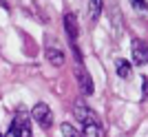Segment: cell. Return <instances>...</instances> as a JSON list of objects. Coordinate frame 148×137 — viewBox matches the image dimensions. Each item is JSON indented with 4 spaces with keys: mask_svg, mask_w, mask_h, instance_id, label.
Instances as JSON below:
<instances>
[{
    "mask_svg": "<svg viewBox=\"0 0 148 137\" xmlns=\"http://www.w3.org/2000/svg\"><path fill=\"white\" fill-rule=\"evenodd\" d=\"M31 117H33V122H36L40 128H44V131H49L51 126H53V113H51V108L44 102H38L33 108H31Z\"/></svg>",
    "mask_w": 148,
    "mask_h": 137,
    "instance_id": "6da1fadb",
    "label": "cell"
},
{
    "mask_svg": "<svg viewBox=\"0 0 148 137\" xmlns=\"http://www.w3.org/2000/svg\"><path fill=\"white\" fill-rule=\"evenodd\" d=\"M47 60H49L53 66H62V64H64V53H62L58 47H47Z\"/></svg>",
    "mask_w": 148,
    "mask_h": 137,
    "instance_id": "52a82bcc",
    "label": "cell"
},
{
    "mask_svg": "<svg viewBox=\"0 0 148 137\" xmlns=\"http://www.w3.org/2000/svg\"><path fill=\"white\" fill-rule=\"evenodd\" d=\"M130 5H133V9H135L137 13H148L146 0H130Z\"/></svg>",
    "mask_w": 148,
    "mask_h": 137,
    "instance_id": "7c38bea8",
    "label": "cell"
},
{
    "mask_svg": "<svg viewBox=\"0 0 148 137\" xmlns=\"http://www.w3.org/2000/svg\"><path fill=\"white\" fill-rule=\"evenodd\" d=\"M60 131H62V137H82L80 133L75 131V126L69 124V122H64V124L60 126Z\"/></svg>",
    "mask_w": 148,
    "mask_h": 137,
    "instance_id": "8fae6325",
    "label": "cell"
},
{
    "mask_svg": "<svg viewBox=\"0 0 148 137\" xmlns=\"http://www.w3.org/2000/svg\"><path fill=\"white\" fill-rule=\"evenodd\" d=\"M73 73H75V82H77V86H80L82 95H86V97H88V95H93L95 86H93V80H91V75H88V71L84 68L82 60H77V62H75Z\"/></svg>",
    "mask_w": 148,
    "mask_h": 137,
    "instance_id": "7a4b0ae2",
    "label": "cell"
},
{
    "mask_svg": "<svg viewBox=\"0 0 148 137\" xmlns=\"http://www.w3.org/2000/svg\"><path fill=\"white\" fill-rule=\"evenodd\" d=\"M11 126L16 128L18 137H33L31 135V124H29V115H27L25 108H18L16 111V117H13Z\"/></svg>",
    "mask_w": 148,
    "mask_h": 137,
    "instance_id": "3957f363",
    "label": "cell"
},
{
    "mask_svg": "<svg viewBox=\"0 0 148 137\" xmlns=\"http://www.w3.org/2000/svg\"><path fill=\"white\" fill-rule=\"evenodd\" d=\"M130 53H133V62L135 64H148V42L146 40L135 38L133 47H130Z\"/></svg>",
    "mask_w": 148,
    "mask_h": 137,
    "instance_id": "5b68a950",
    "label": "cell"
},
{
    "mask_svg": "<svg viewBox=\"0 0 148 137\" xmlns=\"http://www.w3.org/2000/svg\"><path fill=\"white\" fill-rule=\"evenodd\" d=\"M102 7H104V0H88V18H91V22H95L99 18Z\"/></svg>",
    "mask_w": 148,
    "mask_h": 137,
    "instance_id": "9c48e42d",
    "label": "cell"
},
{
    "mask_svg": "<svg viewBox=\"0 0 148 137\" xmlns=\"http://www.w3.org/2000/svg\"><path fill=\"white\" fill-rule=\"evenodd\" d=\"M0 137H2V133H0Z\"/></svg>",
    "mask_w": 148,
    "mask_h": 137,
    "instance_id": "9a60e30c",
    "label": "cell"
},
{
    "mask_svg": "<svg viewBox=\"0 0 148 137\" xmlns=\"http://www.w3.org/2000/svg\"><path fill=\"white\" fill-rule=\"evenodd\" d=\"M73 113H75V119H77V122H80L82 126L99 122V119H97V115H95V111H91V108L86 106V102H82V100L73 106Z\"/></svg>",
    "mask_w": 148,
    "mask_h": 137,
    "instance_id": "277c9868",
    "label": "cell"
},
{
    "mask_svg": "<svg viewBox=\"0 0 148 137\" xmlns=\"http://www.w3.org/2000/svg\"><path fill=\"white\" fill-rule=\"evenodd\" d=\"M115 71H117V75L119 77H130V73H133V66H130V62L128 60H117L115 62Z\"/></svg>",
    "mask_w": 148,
    "mask_h": 137,
    "instance_id": "30bf717a",
    "label": "cell"
},
{
    "mask_svg": "<svg viewBox=\"0 0 148 137\" xmlns=\"http://www.w3.org/2000/svg\"><path fill=\"white\" fill-rule=\"evenodd\" d=\"M5 137H18V133H16V128H13V126H9V131L5 133Z\"/></svg>",
    "mask_w": 148,
    "mask_h": 137,
    "instance_id": "5bb4252c",
    "label": "cell"
},
{
    "mask_svg": "<svg viewBox=\"0 0 148 137\" xmlns=\"http://www.w3.org/2000/svg\"><path fill=\"white\" fill-rule=\"evenodd\" d=\"M142 95H144V100H148V77H142Z\"/></svg>",
    "mask_w": 148,
    "mask_h": 137,
    "instance_id": "4fadbf2b",
    "label": "cell"
},
{
    "mask_svg": "<svg viewBox=\"0 0 148 137\" xmlns=\"http://www.w3.org/2000/svg\"><path fill=\"white\" fill-rule=\"evenodd\" d=\"M64 29H66V36L71 42H75L77 40V36H80V27H77V20H75L73 13H66L64 16Z\"/></svg>",
    "mask_w": 148,
    "mask_h": 137,
    "instance_id": "8992f818",
    "label": "cell"
},
{
    "mask_svg": "<svg viewBox=\"0 0 148 137\" xmlns=\"http://www.w3.org/2000/svg\"><path fill=\"white\" fill-rule=\"evenodd\" d=\"M82 137H106L104 126L99 124V122H95V124H86V126H84V135H82Z\"/></svg>",
    "mask_w": 148,
    "mask_h": 137,
    "instance_id": "ba28073f",
    "label": "cell"
}]
</instances>
